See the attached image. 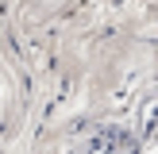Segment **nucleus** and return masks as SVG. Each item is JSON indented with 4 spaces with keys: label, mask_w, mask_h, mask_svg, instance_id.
Instances as JSON below:
<instances>
[{
    "label": "nucleus",
    "mask_w": 158,
    "mask_h": 154,
    "mask_svg": "<svg viewBox=\"0 0 158 154\" xmlns=\"http://www.w3.org/2000/svg\"><path fill=\"white\" fill-rule=\"evenodd\" d=\"M139 154H158V143H151V146H143Z\"/></svg>",
    "instance_id": "1"
},
{
    "label": "nucleus",
    "mask_w": 158,
    "mask_h": 154,
    "mask_svg": "<svg viewBox=\"0 0 158 154\" xmlns=\"http://www.w3.org/2000/svg\"><path fill=\"white\" fill-rule=\"evenodd\" d=\"M0 112H4V89H0Z\"/></svg>",
    "instance_id": "2"
}]
</instances>
